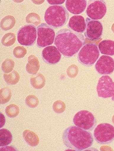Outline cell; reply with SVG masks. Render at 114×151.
<instances>
[{"instance_id": "6da1fadb", "label": "cell", "mask_w": 114, "mask_h": 151, "mask_svg": "<svg viewBox=\"0 0 114 151\" xmlns=\"http://www.w3.org/2000/svg\"><path fill=\"white\" fill-rule=\"evenodd\" d=\"M54 43L63 56L70 58L84 45L85 39L83 34L63 29L56 33Z\"/></svg>"}, {"instance_id": "7a4b0ae2", "label": "cell", "mask_w": 114, "mask_h": 151, "mask_svg": "<svg viewBox=\"0 0 114 151\" xmlns=\"http://www.w3.org/2000/svg\"><path fill=\"white\" fill-rule=\"evenodd\" d=\"M63 139L67 147L77 151L87 149L92 146L94 142L93 135L89 131L76 126L69 127L64 131Z\"/></svg>"}, {"instance_id": "3957f363", "label": "cell", "mask_w": 114, "mask_h": 151, "mask_svg": "<svg viewBox=\"0 0 114 151\" xmlns=\"http://www.w3.org/2000/svg\"><path fill=\"white\" fill-rule=\"evenodd\" d=\"M69 14L66 8L62 6L54 5L46 10L45 20L48 26L53 28H61L68 22Z\"/></svg>"}, {"instance_id": "277c9868", "label": "cell", "mask_w": 114, "mask_h": 151, "mask_svg": "<svg viewBox=\"0 0 114 151\" xmlns=\"http://www.w3.org/2000/svg\"><path fill=\"white\" fill-rule=\"evenodd\" d=\"M99 50L97 46L95 44H86L78 54V61L85 67H92L100 56Z\"/></svg>"}, {"instance_id": "5b68a950", "label": "cell", "mask_w": 114, "mask_h": 151, "mask_svg": "<svg viewBox=\"0 0 114 151\" xmlns=\"http://www.w3.org/2000/svg\"><path fill=\"white\" fill-rule=\"evenodd\" d=\"M94 137L99 144H110L114 140V127L108 123L99 124L94 130Z\"/></svg>"}, {"instance_id": "8992f818", "label": "cell", "mask_w": 114, "mask_h": 151, "mask_svg": "<svg viewBox=\"0 0 114 151\" xmlns=\"http://www.w3.org/2000/svg\"><path fill=\"white\" fill-rule=\"evenodd\" d=\"M76 126L85 130L92 131L97 124V120L94 115L87 110H82L75 114L73 119Z\"/></svg>"}, {"instance_id": "52a82bcc", "label": "cell", "mask_w": 114, "mask_h": 151, "mask_svg": "<svg viewBox=\"0 0 114 151\" xmlns=\"http://www.w3.org/2000/svg\"><path fill=\"white\" fill-rule=\"evenodd\" d=\"M37 46L43 48L51 45L55 40V33L53 28L45 23H41L37 27Z\"/></svg>"}, {"instance_id": "ba28073f", "label": "cell", "mask_w": 114, "mask_h": 151, "mask_svg": "<svg viewBox=\"0 0 114 151\" xmlns=\"http://www.w3.org/2000/svg\"><path fill=\"white\" fill-rule=\"evenodd\" d=\"M37 33L36 27L34 25H25L18 30L17 34L18 42L22 45L32 46L35 43Z\"/></svg>"}, {"instance_id": "9c48e42d", "label": "cell", "mask_w": 114, "mask_h": 151, "mask_svg": "<svg viewBox=\"0 0 114 151\" xmlns=\"http://www.w3.org/2000/svg\"><path fill=\"white\" fill-rule=\"evenodd\" d=\"M107 5L103 0H89L86 14L90 19L94 20L102 19L107 13Z\"/></svg>"}, {"instance_id": "30bf717a", "label": "cell", "mask_w": 114, "mask_h": 151, "mask_svg": "<svg viewBox=\"0 0 114 151\" xmlns=\"http://www.w3.org/2000/svg\"><path fill=\"white\" fill-rule=\"evenodd\" d=\"M97 91L99 97L111 98L114 101V82L108 75L103 76L98 81Z\"/></svg>"}, {"instance_id": "8fae6325", "label": "cell", "mask_w": 114, "mask_h": 151, "mask_svg": "<svg viewBox=\"0 0 114 151\" xmlns=\"http://www.w3.org/2000/svg\"><path fill=\"white\" fill-rule=\"evenodd\" d=\"M86 29L84 35L87 39L96 41L100 39L102 35L103 27L101 22L89 18L86 19Z\"/></svg>"}, {"instance_id": "7c38bea8", "label": "cell", "mask_w": 114, "mask_h": 151, "mask_svg": "<svg viewBox=\"0 0 114 151\" xmlns=\"http://www.w3.org/2000/svg\"><path fill=\"white\" fill-rule=\"evenodd\" d=\"M95 68L100 75H110L114 71V59L108 55H102L95 63Z\"/></svg>"}, {"instance_id": "4fadbf2b", "label": "cell", "mask_w": 114, "mask_h": 151, "mask_svg": "<svg viewBox=\"0 0 114 151\" xmlns=\"http://www.w3.org/2000/svg\"><path fill=\"white\" fill-rule=\"evenodd\" d=\"M42 57L44 62L46 63L53 65L60 61L62 55L56 47L50 46L43 49L42 51Z\"/></svg>"}, {"instance_id": "5bb4252c", "label": "cell", "mask_w": 114, "mask_h": 151, "mask_svg": "<svg viewBox=\"0 0 114 151\" xmlns=\"http://www.w3.org/2000/svg\"><path fill=\"white\" fill-rule=\"evenodd\" d=\"M67 26L73 31L82 34L85 31L86 21L82 16H74L70 18Z\"/></svg>"}, {"instance_id": "9a60e30c", "label": "cell", "mask_w": 114, "mask_h": 151, "mask_svg": "<svg viewBox=\"0 0 114 151\" xmlns=\"http://www.w3.org/2000/svg\"><path fill=\"white\" fill-rule=\"evenodd\" d=\"M86 0H67L66 1V9L69 12L74 14H79L83 13L87 6Z\"/></svg>"}, {"instance_id": "2e32d148", "label": "cell", "mask_w": 114, "mask_h": 151, "mask_svg": "<svg viewBox=\"0 0 114 151\" xmlns=\"http://www.w3.org/2000/svg\"><path fill=\"white\" fill-rule=\"evenodd\" d=\"M99 49L101 53L105 55H114V41L104 40L99 43Z\"/></svg>"}, {"instance_id": "e0dca14e", "label": "cell", "mask_w": 114, "mask_h": 151, "mask_svg": "<svg viewBox=\"0 0 114 151\" xmlns=\"http://www.w3.org/2000/svg\"><path fill=\"white\" fill-rule=\"evenodd\" d=\"M40 67L39 62L35 55H31L28 58V63L26 65V70L28 73L34 75L38 73Z\"/></svg>"}, {"instance_id": "ac0fdd59", "label": "cell", "mask_w": 114, "mask_h": 151, "mask_svg": "<svg viewBox=\"0 0 114 151\" xmlns=\"http://www.w3.org/2000/svg\"><path fill=\"white\" fill-rule=\"evenodd\" d=\"M23 136L25 141L31 147L38 146L40 142L39 137L35 132L26 129L23 132Z\"/></svg>"}, {"instance_id": "d6986e66", "label": "cell", "mask_w": 114, "mask_h": 151, "mask_svg": "<svg viewBox=\"0 0 114 151\" xmlns=\"http://www.w3.org/2000/svg\"><path fill=\"white\" fill-rule=\"evenodd\" d=\"M0 146H6L12 141L13 137L11 132L6 129H0Z\"/></svg>"}, {"instance_id": "ffe728a7", "label": "cell", "mask_w": 114, "mask_h": 151, "mask_svg": "<svg viewBox=\"0 0 114 151\" xmlns=\"http://www.w3.org/2000/svg\"><path fill=\"white\" fill-rule=\"evenodd\" d=\"M30 83L34 88L40 89L45 86L46 79L44 76L41 73H38L36 77L30 78Z\"/></svg>"}, {"instance_id": "44dd1931", "label": "cell", "mask_w": 114, "mask_h": 151, "mask_svg": "<svg viewBox=\"0 0 114 151\" xmlns=\"http://www.w3.org/2000/svg\"><path fill=\"white\" fill-rule=\"evenodd\" d=\"M16 20L12 16H7L2 19L1 22V28L4 31H7L12 29L15 26Z\"/></svg>"}, {"instance_id": "7402d4cb", "label": "cell", "mask_w": 114, "mask_h": 151, "mask_svg": "<svg viewBox=\"0 0 114 151\" xmlns=\"http://www.w3.org/2000/svg\"><path fill=\"white\" fill-rule=\"evenodd\" d=\"M4 78L5 81L9 85H14L19 82L20 76L17 71L14 70L10 74H4Z\"/></svg>"}, {"instance_id": "603a6c76", "label": "cell", "mask_w": 114, "mask_h": 151, "mask_svg": "<svg viewBox=\"0 0 114 151\" xmlns=\"http://www.w3.org/2000/svg\"><path fill=\"white\" fill-rule=\"evenodd\" d=\"M12 96L11 90L9 87H4L0 91V103L1 104H6L10 100Z\"/></svg>"}, {"instance_id": "cb8c5ba5", "label": "cell", "mask_w": 114, "mask_h": 151, "mask_svg": "<svg viewBox=\"0 0 114 151\" xmlns=\"http://www.w3.org/2000/svg\"><path fill=\"white\" fill-rule=\"evenodd\" d=\"M16 37L15 34L13 33H8L5 34L2 37L1 43L4 46L9 47L15 43Z\"/></svg>"}, {"instance_id": "d4e9b609", "label": "cell", "mask_w": 114, "mask_h": 151, "mask_svg": "<svg viewBox=\"0 0 114 151\" xmlns=\"http://www.w3.org/2000/svg\"><path fill=\"white\" fill-rule=\"evenodd\" d=\"M6 113L8 116L10 118L16 117L19 114V107L14 104H11L8 106L6 108Z\"/></svg>"}, {"instance_id": "484cf974", "label": "cell", "mask_w": 114, "mask_h": 151, "mask_svg": "<svg viewBox=\"0 0 114 151\" xmlns=\"http://www.w3.org/2000/svg\"><path fill=\"white\" fill-rule=\"evenodd\" d=\"M14 62L12 60L6 59L2 63L1 68L2 71L6 73L11 72L13 70L14 66Z\"/></svg>"}, {"instance_id": "4316f807", "label": "cell", "mask_w": 114, "mask_h": 151, "mask_svg": "<svg viewBox=\"0 0 114 151\" xmlns=\"http://www.w3.org/2000/svg\"><path fill=\"white\" fill-rule=\"evenodd\" d=\"M26 22L27 23L32 24L35 26H38L41 22L40 17L36 13H32L28 14L26 18Z\"/></svg>"}, {"instance_id": "83f0119b", "label": "cell", "mask_w": 114, "mask_h": 151, "mask_svg": "<svg viewBox=\"0 0 114 151\" xmlns=\"http://www.w3.org/2000/svg\"><path fill=\"white\" fill-rule=\"evenodd\" d=\"M26 104L30 108H34L38 106L39 100L38 97L34 95H29L26 97L25 100Z\"/></svg>"}, {"instance_id": "f1b7e54d", "label": "cell", "mask_w": 114, "mask_h": 151, "mask_svg": "<svg viewBox=\"0 0 114 151\" xmlns=\"http://www.w3.org/2000/svg\"><path fill=\"white\" fill-rule=\"evenodd\" d=\"M53 109L54 112L58 114H61L64 112L66 109L65 103L61 100H57L54 102L53 105Z\"/></svg>"}, {"instance_id": "f546056e", "label": "cell", "mask_w": 114, "mask_h": 151, "mask_svg": "<svg viewBox=\"0 0 114 151\" xmlns=\"http://www.w3.org/2000/svg\"><path fill=\"white\" fill-rule=\"evenodd\" d=\"M27 50L23 46H18L15 47L13 51V54L17 59H22L27 54Z\"/></svg>"}, {"instance_id": "4dcf8cb0", "label": "cell", "mask_w": 114, "mask_h": 151, "mask_svg": "<svg viewBox=\"0 0 114 151\" xmlns=\"http://www.w3.org/2000/svg\"><path fill=\"white\" fill-rule=\"evenodd\" d=\"M50 5H61L64 3L65 1H47Z\"/></svg>"}]
</instances>
